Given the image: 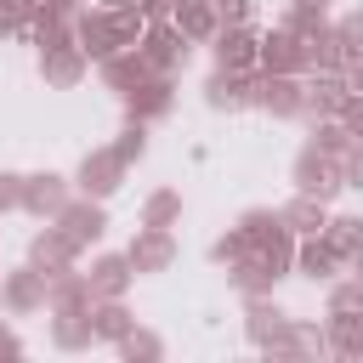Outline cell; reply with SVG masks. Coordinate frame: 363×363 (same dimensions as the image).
Returning a JSON list of instances; mask_svg holds the SVG:
<instances>
[]
</instances>
